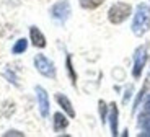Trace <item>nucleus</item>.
Here are the masks:
<instances>
[{
	"mask_svg": "<svg viewBox=\"0 0 150 137\" xmlns=\"http://www.w3.org/2000/svg\"><path fill=\"white\" fill-rule=\"evenodd\" d=\"M34 67H36V70L39 72L41 75L47 78H56V65L51 59L44 56V54H38L34 57Z\"/></svg>",
	"mask_w": 150,
	"mask_h": 137,
	"instance_id": "nucleus-4",
	"label": "nucleus"
},
{
	"mask_svg": "<svg viewBox=\"0 0 150 137\" xmlns=\"http://www.w3.org/2000/svg\"><path fill=\"white\" fill-rule=\"evenodd\" d=\"M79 2H80V7L85 8V10H95V8H98L105 0H79Z\"/></svg>",
	"mask_w": 150,
	"mask_h": 137,
	"instance_id": "nucleus-13",
	"label": "nucleus"
},
{
	"mask_svg": "<svg viewBox=\"0 0 150 137\" xmlns=\"http://www.w3.org/2000/svg\"><path fill=\"white\" fill-rule=\"evenodd\" d=\"M5 136H23L21 132H18V131H8L7 134H5Z\"/></svg>",
	"mask_w": 150,
	"mask_h": 137,
	"instance_id": "nucleus-18",
	"label": "nucleus"
},
{
	"mask_svg": "<svg viewBox=\"0 0 150 137\" xmlns=\"http://www.w3.org/2000/svg\"><path fill=\"white\" fill-rule=\"evenodd\" d=\"M65 67H67V72H69V77H70V82L72 85H77V74H75L74 70V64H72V56L70 54H67V57H65Z\"/></svg>",
	"mask_w": 150,
	"mask_h": 137,
	"instance_id": "nucleus-12",
	"label": "nucleus"
},
{
	"mask_svg": "<svg viewBox=\"0 0 150 137\" xmlns=\"http://www.w3.org/2000/svg\"><path fill=\"white\" fill-rule=\"evenodd\" d=\"M13 113H15V103H11V101H5V103L0 104V116H4V118H10Z\"/></svg>",
	"mask_w": 150,
	"mask_h": 137,
	"instance_id": "nucleus-11",
	"label": "nucleus"
},
{
	"mask_svg": "<svg viewBox=\"0 0 150 137\" xmlns=\"http://www.w3.org/2000/svg\"><path fill=\"white\" fill-rule=\"evenodd\" d=\"M30 38H31V43H33V46H36V48H46V36L39 31V28L38 26H31L30 28Z\"/></svg>",
	"mask_w": 150,
	"mask_h": 137,
	"instance_id": "nucleus-7",
	"label": "nucleus"
},
{
	"mask_svg": "<svg viewBox=\"0 0 150 137\" xmlns=\"http://www.w3.org/2000/svg\"><path fill=\"white\" fill-rule=\"evenodd\" d=\"M145 109H147V111L150 113V98H149V100H147V103H145Z\"/></svg>",
	"mask_w": 150,
	"mask_h": 137,
	"instance_id": "nucleus-19",
	"label": "nucleus"
},
{
	"mask_svg": "<svg viewBox=\"0 0 150 137\" xmlns=\"http://www.w3.org/2000/svg\"><path fill=\"white\" fill-rule=\"evenodd\" d=\"M34 92H36L38 104H39V113H41L42 118H47L49 116V97H47V92H46L42 87H39V85L34 88Z\"/></svg>",
	"mask_w": 150,
	"mask_h": 137,
	"instance_id": "nucleus-6",
	"label": "nucleus"
},
{
	"mask_svg": "<svg viewBox=\"0 0 150 137\" xmlns=\"http://www.w3.org/2000/svg\"><path fill=\"white\" fill-rule=\"evenodd\" d=\"M70 13H72V8H70V4H69L67 0H60V2L54 4L52 8H51V18L54 21H57L59 25L67 21Z\"/></svg>",
	"mask_w": 150,
	"mask_h": 137,
	"instance_id": "nucleus-3",
	"label": "nucleus"
},
{
	"mask_svg": "<svg viewBox=\"0 0 150 137\" xmlns=\"http://www.w3.org/2000/svg\"><path fill=\"white\" fill-rule=\"evenodd\" d=\"M147 88H149V83L145 82V85L140 88V92H139V95H137V98H135V101H134V111H135V108H137V104L140 103V100H142V97L145 95V92H147Z\"/></svg>",
	"mask_w": 150,
	"mask_h": 137,
	"instance_id": "nucleus-16",
	"label": "nucleus"
},
{
	"mask_svg": "<svg viewBox=\"0 0 150 137\" xmlns=\"http://www.w3.org/2000/svg\"><path fill=\"white\" fill-rule=\"evenodd\" d=\"M67 126H69V119L65 118L62 113H56V114H54V131H56V132H60V131L67 129Z\"/></svg>",
	"mask_w": 150,
	"mask_h": 137,
	"instance_id": "nucleus-10",
	"label": "nucleus"
},
{
	"mask_svg": "<svg viewBox=\"0 0 150 137\" xmlns=\"http://www.w3.org/2000/svg\"><path fill=\"white\" fill-rule=\"evenodd\" d=\"M26 48H28V41L25 39V38H21V39H18L15 44H13L11 52H13V54H23V52L26 51Z\"/></svg>",
	"mask_w": 150,
	"mask_h": 137,
	"instance_id": "nucleus-14",
	"label": "nucleus"
},
{
	"mask_svg": "<svg viewBox=\"0 0 150 137\" xmlns=\"http://www.w3.org/2000/svg\"><path fill=\"white\" fill-rule=\"evenodd\" d=\"M147 64V48L139 46L134 52V67H132V77L139 78L142 75V70Z\"/></svg>",
	"mask_w": 150,
	"mask_h": 137,
	"instance_id": "nucleus-5",
	"label": "nucleus"
},
{
	"mask_svg": "<svg viewBox=\"0 0 150 137\" xmlns=\"http://www.w3.org/2000/svg\"><path fill=\"white\" fill-rule=\"evenodd\" d=\"M131 13H132L131 5L126 4V2H117V4H114L111 8H109L108 20L112 23V25H121L122 21H126V20L131 16Z\"/></svg>",
	"mask_w": 150,
	"mask_h": 137,
	"instance_id": "nucleus-2",
	"label": "nucleus"
},
{
	"mask_svg": "<svg viewBox=\"0 0 150 137\" xmlns=\"http://www.w3.org/2000/svg\"><path fill=\"white\" fill-rule=\"evenodd\" d=\"M44 2H47V0H44Z\"/></svg>",
	"mask_w": 150,
	"mask_h": 137,
	"instance_id": "nucleus-20",
	"label": "nucleus"
},
{
	"mask_svg": "<svg viewBox=\"0 0 150 137\" xmlns=\"http://www.w3.org/2000/svg\"><path fill=\"white\" fill-rule=\"evenodd\" d=\"M150 30V8L145 4H139L132 20V33L135 36H144Z\"/></svg>",
	"mask_w": 150,
	"mask_h": 137,
	"instance_id": "nucleus-1",
	"label": "nucleus"
},
{
	"mask_svg": "<svg viewBox=\"0 0 150 137\" xmlns=\"http://www.w3.org/2000/svg\"><path fill=\"white\" fill-rule=\"evenodd\" d=\"M4 75L8 78V82H10V83H13V85H18V82H16V77H15V74H11V70H10V69H8V70L5 72Z\"/></svg>",
	"mask_w": 150,
	"mask_h": 137,
	"instance_id": "nucleus-17",
	"label": "nucleus"
},
{
	"mask_svg": "<svg viewBox=\"0 0 150 137\" xmlns=\"http://www.w3.org/2000/svg\"><path fill=\"white\" fill-rule=\"evenodd\" d=\"M56 101L59 103V106L62 108L70 118H75V109H74V106H72L70 100H69L65 95H62V93H56Z\"/></svg>",
	"mask_w": 150,
	"mask_h": 137,
	"instance_id": "nucleus-8",
	"label": "nucleus"
},
{
	"mask_svg": "<svg viewBox=\"0 0 150 137\" xmlns=\"http://www.w3.org/2000/svg\"><path fill=\"white\" fill-rule=\"evenodd\" d=\"M117 119H119L117 104L111 103L109 104V126H111V134L112 136H117Z\"/></svg>",
	"mask_w": 150,
	"mask_h": 137,
	"instance_id": "nucleus-9",
	"label": "nucleus"
},
{
	"mask_svg": "<svg viewBox=\"0 0 150 137\" xmlns=\"http://www.w3.org/2000/svg\"><path fill=\"white\" fill-rule=\"evenodd\" d=\"M98 108H100V118H101V122L105 124V122H106V113H108V108L109 106L103 100H100V101H98Z\"/></svg>",
	"mask_w": 150,
	"mask_h": 137,
	"instance_id": "nucleus-15",
	"label": "nucleus"
}]
</instances>
